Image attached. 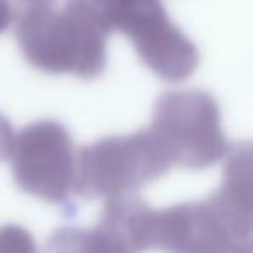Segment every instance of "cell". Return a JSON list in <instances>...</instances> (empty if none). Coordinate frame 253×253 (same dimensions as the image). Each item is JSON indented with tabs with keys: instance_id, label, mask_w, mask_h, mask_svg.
Returning <instances> with one entry per match:
<instances>
[{
	"instance_id": "4",
	"label": "cell",
	"mask_w": 253,
	"mask_h": 253,
	"mask_svg": "<svg viewBox=\"0 0 253 253\" xmlns=\"http://www.w3.org/2000/svg\"><path fill=\"white\" fill-rule=\"evenodd\" d=\"M0 253H37L35 243L18 229L0 231Z\"/></svg>"
},
{
	"instance_id": "3",
	"label": "cell",
	"mask_w": 253,
	"mask_h": 253,
	"mask_svg": "<svg viewBox=\"0 0 253 253\" xmlns=\"http://www.w3.org/2000/svg\"><path fill=\"white\" fill-rule=\"evenodd\" d=\"M50 253H123L108 234L61 232L50 245Z\"/></svg>"
},
{
	"instance_id": "5",
	"label": "cell",
	"mask_w": 253,
	"mask_h": 253,
	"mask_svg": "<svg viewBox=\"0 0 253 253\" xmlns=\"http://www.w3.org/2000/svg\"><path fill=\"white\" fill-rule=\"evenodd\" d=\"M231 253H253V238H248V239H245V241L236 243Z\"/></svg>"
},
{
	"instance_id": "2",
	"label": "cell",
	"mask_w": 253,
	"mask_h": 253,
	"mask_svg": "<svg viewBox=\"0 0 253 253\" xmlns=\"http://www.w3.org/2000/svg\"><path fill=\"white\" fill-rule=\"evenodd\" d=\"M215 213L236 243L253 234V142H245L229 163L227 179L215 203Z\"/></svg>"
},
{
	"instance_id": "1",
	"label": "cell",
	"mask_w": 253,
	"mask_h": 253,
	"mask_svg": "<svg viewBox=\"0 0 253 253\" xmlns=\"http://www.w3.org/2000/svg\"><path fill=\"white\" fill-rule=\"evenodd\" d=\"M236 241L215 210L189 208L170 218L151 248L169 253H231Z\"/></svg>"
}]
</instances>
